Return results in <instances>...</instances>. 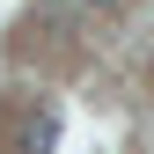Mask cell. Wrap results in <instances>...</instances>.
I'll return each mask as SVG.
<instances>
[{
    "label": "cell",
    "instance_id": "1",
    "mask_svg": "<svg viewBox=\"0 0 154 154\" xmlns=\"http://www.w3.org/2000/svg\"><path fill=\"white\" fill-rule=\"evenodd\" d=\"M15 154H59V110H51V103H29V110H22Z\"/></svg>",
    "mask_w": 154,
    "mask_h": 154
},
{
    "label": "cell",
    "instance_id": "2",
    "mask_svg": "<svg viewBox=\"0 0 154 154\" xmlns=\"http://www.w3.org/2000/svg\"><path fill=\"white\" fill-rule=\"evenodd\" d=\"M88 8H118V0H88Z\"/></svg>",
    "mask_w": 154,
    "mask_h": 154
}]
</instances>
